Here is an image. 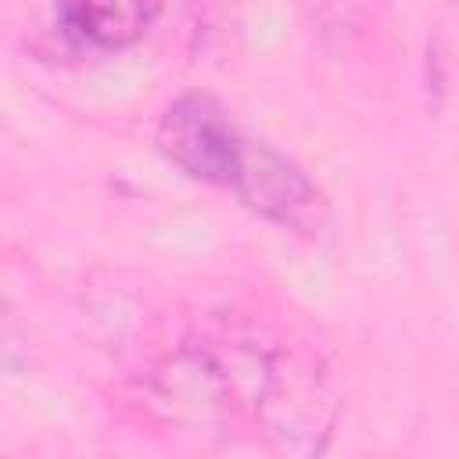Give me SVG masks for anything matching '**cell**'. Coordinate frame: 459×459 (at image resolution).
Instances as JSON below:
<instances>
[{"label":"cell","mask_w":459,"mask_h":459,"mask_svg":"<svg viewBox=\"0 0 459 459\" xmlns=\"http://www.w3.org/2000/svg\"><path fill=\"white\" fill-rule=\"evenodd\" d=\"M154 147L186 176L237 194L269 222L308 230L323 215V194L301 165L247 136L208 93L176 97L158 118Z\"/></svg>","instance_id":"obj_1"},{"label":"cell","mask_w":459,"mask_h":459,"mask_svg":"<svg viewBox=\"0 0 459 459\" xmlns=\"http://www.w3.org/2000/svg\"><path fill=\"white\" fill-rule=\"evenodd\" d=\"M298 7L308 14V22L319 32L330 36H355L369 25L377 0H298Z\"/></svg>","instance_id":"obj_2"},{"label":"cell","mask_w":459,"mask_h":459,"mask_svg":"<svg viewBox=\"0 0 459 459\" xmlns=\"http://www.w3.org/2000/svg\"><path fill=\"white\" fill-rule=\"evenodd\" d=\"M54 18H57V29L68 43H75V47H108L100 0H57Z\"/></svg>","instance_id":"obj_3"},{"label":"cell","mask_w":459,"mask_h":459,"mask_svg":"<svg viewBox=\"0 0 459 459\" xmlns=\"http://www.w3.org/2000/svg\"><path fill=\"white\" fill-rule=\"evenodd\" d=\"M104 7V32L108 47L133 43L161 11V0H100Z\"/></svg>","instance_id":"obj_4"}]
</instances>
